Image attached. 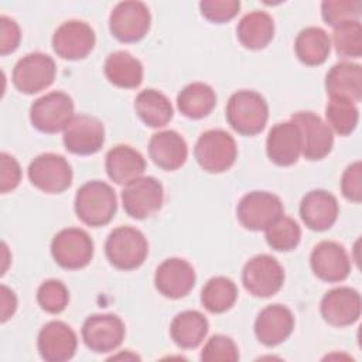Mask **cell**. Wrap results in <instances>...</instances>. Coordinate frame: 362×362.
<instances>
[{
    "label": "cell",
    "instance_id": "cell-1",
    "mask_svg": "<svg viewBox=\"0 0 362 362\" xmlns=\"http://www.w3.org/2000/svg\"><path fill=\"white\" fill-rule=\"evenodd\" d=\"M74 208L76 216L85 225L99 228L113 219L117 211V198L109 184L93 180L85 182L76 191Z\"/></svg>",
    "mask_w": 362,
    "mask_h": 362
},
{
    "label": "cell",
    "instance_id": "cell-2",
    "mask_svg": "<svg viewBox=\"0 0 362 362\" xmlns=\"http://www.w3.org/2000/svg\"><path fill=\"white\" fill-rule=\"evenodd\" d=\"M269 119V106L264 98L249 89L235 92L226 105V120L242 136L260 133Z\"/></svg>",
    "mask_w": 362,
    "mask_h": 362
},
{
    "label": "cell",
    "instance_id": "cell-3",
    "mask_svg": "<svg viewBox=\"0 0 362 362\" xmlns=\"http://www.w3.org/2000/svg\"><path fill=\"white\" fill-rule=\"evenodd\" d=\"M105 253L109 263L116 269L134 270L144 263L148 255V243L139 229L119 226L109 233L105 242Z\"/></svg>",
    "mask_w": 362,
    "mask_h": 362
},
{
    "label": "cell",
    "instance_id": "cell-4",
    "mask_svg": "<svg viewBox=\"0 0 362 362\" xmlns=\"http://www.w3.org/2000/svg\"><path fill=\"white\" fill-rule=\"evenodd\" d=\"M194 156L202 170L212 174H219L229 170L235 164L238 157L236 141L225 130H206L198 137Z\"/></svg>",
    "mask_w": 362,
    "mask_h": 362
},
{
    "label": "cell",
    "instance_id": "cell-5",
    "mask_svg": "<svg viewBox=\"0 0 362 362\" xmlns=\"http://www.w3.org/2000/svg\"><path fill=\"white\" fill-rule=\"evenodd\" d=\"M74 116V102L68 93L61 90L38 98L30 107L31 124L42 133L64 132Z\"/></svg>",
    "mask_w": 362,
    "mask_h": 362
},
{
    "label": "cell",
    "instance_id": "cell-6",
    "mask_svg": "<svg viewBox=\"0 0 362 362\" xmlns=\"http://www.w3.org/2000/svg\"><path fill=\"white\" fill-rule=\"evenodd\" d=\"M54 59L42 52H30L17 61L13 69V85L25 95H34L47 89L55 79Z\"/></svg>",
    "mask_w": 362,
    "mask_h": 362
},
{
    "label": "cell",
    "instance_id": "cell-7",
    "mask_svg": "<svg viewBox=\"0 0 362 362\" xmlns=\"http://www.w3.org/2000/svg\"><path fill=\"white\" fill-rule=\"evenodd\" d=\"M51 255L61 267L78 270L90 263L93 257V240L83 229L65 228L54 236Z\"/></svg>",
    "mask_w": 362,
    "mask_h": 362
},
{
    "label": "cell",
    "instance_id": "cell-8",
    "mask_svg": "<svg viewBox=\"0 0 362 362\" xmlns=\"http://www.w3.org/2000/svg\"><path fill=\"white\" fill-rule=\"evenodd\" d=\"M28 180L47 194H61L72 184L71 164L59 154L44 153L37 156L28 165Z\"/></svg>",
    "mask_w": 362,
    "mask_h": 362
},
{
    "label": "cell",
    "instance_id": "cell-9",
    "mask_svg": "<svg viewBox=\"0 0 362 362\" xmlns=\"http://www.w3.org/2000/svg\"><path fill=\"white\" fill-rule=\"evenodd\" d=\"M280 198L267 191H252L243 195L236 208L240 225L249 230H264L283 215Z\"/></svg>",
    "mask_w": 362,
    "mask_h": 362
},
{
    "label": "cell",
    "instance_id": "cell-10",
    "mask_svg": "<svg viewBox=\"0 0 362 362\" xmlns=\"http://www.w3.org/2000/svg\"><path fill=\"white\" fill-rule=\"evenodd\" d=\"M242 281L252 296L266 298L283 287L284 270L273 256L257 255L243 266Z\"/></svg>",
    "mask_w": 362,
    "mask_h": 362
},
{
    "label": "cell",
    "instance_id": "cell-11",
    "mask_svg": "<svg viewBox=\"0 0 362 362\" xmlns=\"http://www.w3.org/2000/svg\"><path fill=\"white\" fill-rule=\"evenodd\" d=\"M164 189L154 177H139L127 182L122 191V204L126 214L134 219H146L160 211Z\"/></svg>",
    "mask_w": 362,
    "mask_h": 362
},
{
    "label": "cell",
    "instance_id": "cell-12",
    "mask_svg": "<svg viewBox=\"0 0 362 362\" xmlns=\"http://www.w3.org/2000/svg\"><path fill=\"white\" fill-rule=\"evenodd\" d=\"M151 16L141 1H122L115 6L109 17L112 35L122 42H137L150 30Z\"/></svg>",
    "mask_w": 362,
    "mask_h": 362
},
{
    "label": "cell",
    "instance_id": "cell-13",
    "mask_svg": "<svg viewBox=\"0 0 362 362\" xmlns=\"http://www.w3.org/2000/svg\"><path fill=\"white\" fill-rule=\"evenodd\" d=\"M301 134V154L311 161L327 157L334 146V132L318 115L297 112L291 116Z\"/></svg>",
    "mask_w": 362,
    "mask_h": 362
},
{
    "label": "cell",
    "instance_id": "cell-14",
    "mask_svg": "<svg viewBox=\"0 0 362 362\" xmlns=\"http://www.w3.org/2000/svg\"><path fill=\"white\" fill-rule=\"evenodd\" d=\"M95 31L81 20L62 23L52 35V48L58 57L68 61L86 58L95 47Z\"/></svg>",
    "mask_w": 362,
    "mask_h": 362
},
{
    "label": "cell",
    "instance_id": "cell-15",
    "mask_svg": "<svg viewBox=\"0 0 362 362\" xmlns=\"http://www.w3.org/2000/svg\"><path fill=\"white\" fill-rule=\"evenodd\" d=\"M82 339L93 352L115 351L124 339L126 328L115 314H93L82 325Z\"/></svg>",
    "mask_w": 362,
    "mask_h": 362
},
{
    "label": "cell",
    "instance_id": "cell-16",
    "mask_svg": "<svg viewBox=\"0 0 362 362\" xmlns=\"http://www.w3.org/2000/svg\"><path fill=\"white\" fill-rule=\"evenodd\" d=\"M62 141L65 148L72 154H95L105 143V127L93 116L78 115L64 129Z\"/></svg>",
    "mask_w": 362,
    "mask_h": 362
},
{
    "label": "cell",
    "instance_id": "cell-17",
    "mask_svg": "<svg viewBox=\"0 0 362 362\" xmlns=\"http://www.w3.org/2000/svg\"><path fill=\"white\" fill-rule=\"evenodd\" d=\"M310 264L314 274L327 283L342 281L351 272V260L346 250L332 240H322L314 246Z\"/></svg>",
    "mask_w": 362,
    "mask_h": 362
},
{
    "label": "cell",
    "instance_id": "cell-18",
    "mask_svg": "<svg viewBox=\"0 0 362 362\" xmlns=\"http://www.w3.org/2000/svg\"><path fill=\"white\" fill-rule=\"evenodd\" d=\"M78 338L75 331L62 321H49L38 332L37 348L47 362H65L75 355Z\"/></svg>",
    "mask_w": 362,
    "mask_h": 362
},
{
    "label": "cell",
    "instance_id": "cell-19",
    "mask_svg": "<svg viewBox=\"0 0 362 362\" xmlns=\"http://www.w3.org/2000/svg\"><path fill=\"white\" fill-rule=\"evenodd\" d=\"M361 294L351 287H337L325 293L320 311L322 318L334 327H348L361 317Z\"/></svg>",
    "mask_w": 362,
    "mask_h": 362
},
{
    "label": "cell",
    "instance_id": "cell-20",
    "mask_svg": "<svg viewBox=\"0 0 362 362\" xmlns=\"http://www.w3.org/2000/svg\"><path fill=\"white\" fill-rule=\"evenodd\" d=\"M195 270L184 259L170 257L164 260L156 270L154 284L156 288L167 298L185 297L195 286Z\"/></svg>",
    "mask_w": 362,
    "mask_h": 362
},
{
    "label": "cell",
    "instance_id": "cell-21",
    "mask_svg": "<svg viewBox=\"0 0 362 362\" xmlns=\"http://www.w3.org/2000/svg\"><path fill=\"white\" fill-rule=\"evenodd\" d=\"M266 153L276 165L296 164L301 156V134L297 124L291 120L274 124L266 139Z\"/></svg>",
    "mask_w": 362,
    "mask_h": 362
},
{
    "label": "cell",
    "instance_id": "cell-22",
    "mask_svg": "<svg viewBox=\"0 0 362 362\" xmlns=\"http://www.w3.org/2000/svg\"><path fill=\"white\" fill-rule=\"evenodd\" d=\"M294 329V315L283 304L264 307L256 317L255 335L260 344L276 346L284 342Z\"/></svg>",
    "mask_w": 362,
    "mask_h": 362
},
{
    "label": "cell",
    "instance_id": "cell-23",
    "mask_svg": "<svg viewBox=\"0 0 362 362\" xmlns=\"http://www.w3.org/2000/svg\"><path fill=\"white\" fill-rule=\"evenodd\" d=\"M339 214L337 198L325 189H314L304 195L300 204V216L307 228L322 232L329 229Z\"/></svg>",
    "mask_w": 362,
    "mask_h": 362
},
{
    "label": "cell",
    "instance_id": "cell-24",
    "mask_svg": "<svg viewBox=\"0 0 362 362\" xmlns=\"http://www.w3.org/2000/svg\"><path fill=\"white\" fill-rule=\"evenodd\" d=\"M148 156L156 165L165 171L178 170L188 157L184 137L174 130L154 133L148 141Z\"/></svg>",
    "mask_w": 362,
    "mask_h": 362
},
{
    "label": "cell",
    "instance_id": "cell-25",
    "mask_svg": "<svg viewBox=\"0 0 362 362\" xmlns=\"http://www.w3.org/2000/svg\"><path fill=\"white\" fill-rule=\"evenodd\" d=\"M325 89L329 98L346 99L354 103L362 99V66L354 62L335 64L325 76Z\"/></svg>",
    "mask_w": 362,
    "mask_h": 362
},
{
    "label": "cell",
    "instance_id": "cell-26",
    "mask_svg": "<svg viewBox=\"0 0 362 362\" xmlns=\"http://www.w3.org/2000/svg\"><path fill=\"white\" fill-rule=\"evenodd\" d=\"M105 168L107 177L113 182L119 185H126L127 182L143 175L146 170V160L133 147L119 144L107 151Z\"/></svg>",
    "mask_w": 362,
    "mask_h": 362
},
{
    "label": "cell",
    "instance_id": "cell-27",
    "mask_svg": "<svg viewBox=\"0 0 362 362\" xmlns=\"http://www.w3.org/2000/svg\"><path fill=\"white\" fill-rule=\"evenodd\" d=\"M209 329L206 317L197 310L177 314L170 325L173 341L182 349H194L202 344Z\"/></svg>",
    "mask_w": 362,
    "mask_h": 362
},
{
    "label": "cell",
    "instance_id": "cell-28",
    "mask_svg": "<svg viewBox=\"0 0 362 362\" xmlns=\"http://www.w3.org/2000/svg\"><path fill=\"white\" fill-rule=\"evenodd\" d=\"M236 34L245 48L262 49L274 37V21L266 11H250L238 23Z\"/></svg>",
    "mask_w": 362,
    "mask_h": 362
},
{
    "label": "cell",
    "instance_id": "cell-29",
    "mask_svg": "<svg viewBox=\"0 0 362 362\" xmlns=\"http://www.w3.org/2000/svg\"><path fill=\"white\" fill-rule=\"evenodd\" d=\"M103 69L109 82L117 88L134 89L143 82V65L127 51L109 54Z\"/></svg>",
    "mask_w": 362,
    "mask_h": 362
},
{
    "label": "cell",
    "instance_id": "cell-30",
    "mask_svg": "<svg viewBox=\"0 0 362 362\" xmlns=\"http://www.w3.org/2000/svg\"><path fill=\"white\" fill-rule=\"evenodd\" d=\"M134 110L148 127H164L173 119V105L168 98L156 90L144 89L134 99Z\"/></svg>",
    "mask_w": 362,
    "mask_h": 362
},
{
    "label": "cell",
    "instance_id": "cell-31",
    "mask_svg": "<svg viewBox=\"0 0 362 362\" xmlns=\"http://www.w3.org/2000/svg\"><path fill=\"white\" fill-rule=\"evenodd\" d=\"M215 105V90L204 82L188 83L177 96L178 110L188 119H202L208 116Z\"/></svg>",
    "mask_w": 362,
    "mask_h": 362
},
{
    "label": "cell",
    "instance_id": "cell-32",
    "mask_svg": "<svg viewBox=\"0 0 362 362\" xmlns=\"http://www.w3.org/2000/svg\"><path fill=\"white\" fill-rule=\"evenodd\" d=\"M294 49L297 58L303 64L317 66L327 61L331 51V40L325 30L320 27H307L298 33Z\"/></svg>",
    "mask_w": 362,
    "mask_h": 362
},
{
    "label": "cell",
    "instance_id": "cell-33",
    "mask_svg": "<svg viewBox=\"0 0 362 362\" xmlns=\"http://www.w3.org/2000/svg\"><path fill=\"white\" fill-rule=\"evenodd\" d=\"M236 284L223 276L209 279L201 291V303L204 308L212 314H222L230 310L236 303Z\"/></svg>",
    "mask_w": 362,
    "mask_h": 362
},
{
    "label": "cell",
    "instance_id": "cell-34",
    "mask_svg": "<svg viewBox=\"0 0 362 362\" xmlns=\"http://www.w3.org/2000/svg\"><path fill=\"white\" fill-rule=\"evenodd\" d=\"M327 124L339 136L351 134L359 120V110L356 103L346 99L329 98V102L325 107Z\"/></svg>",
    "mask_w": 362,
    "mask_h": 362
},
{
    "label": "cell",
    "instance_id": "cell-35",
    "mask_svg": "<svg viewBox=\"0 0 362 362\" xmlns=\"http://www.w3.org/2000/svg\"><path fill=\"white\" fill-rule=\"evenodd\" d=\"M267 245L279 252H288L297 247L301 239L298 223L288 216L281 215L270 226L264 229Z\"/></svg>",
    "mask_w": 362,
    "mask_h": 362
},
{
    "label": "cell",
    "instance_id": "cell-36",
    "mask_svg": "<svg viewBox=\"0 0 362 362\" xmlns=\"http://www.w3.org/2000/svg\"><path fill=\"white\" fill-rule=\"evenodd\" d=\"M332 42L335 51L342 58H359L362 55V25L359 20H352L334 27Z\"/></svg>",
    "mask_w": 362,
    "mask_h": 362
},
{
    "label": "cell",
    "instance_id": "cell-37",
    "mask_svg": "<svg viewBox=\"0 0 362 362\" xmlns=\"http://www.w3.org/2000/svg\"><path fill=\"white\" fill-rule=\"evenodd\" d=\"M361 11V0H325L321 3L322 20L331 27H337L346 21L359 20Z\"/></svg>",
    "mask_w": 362,
    "mask_h": 362
},
{
    "label": "cell",
    "instance_id": "cell-38",
    "mask_svg": "<svg viewBox=\"0 0 362 362\" xmlns=\"http://www.w3.org/2000/svg\"><path fill=\"white\" fill-rule=\"evenodd\" d=\"M37 301L44 311L49 314H59L68 305L69 291L62 281L49 279L38 287Z\"/></svg>",
    "mask_w": 362,
    "mask_h": 362
},
{
    "label": "cell",
    "instance_id": "cell-39",
    "mask_svg": "<svg viewBox=\"0 0 362 362\" xmlns=\"http://www.w3.org/2000/svg\"><path fill=\"white\" fill-rule=\"evenodd\" d=\"M201 359L204 362H236L239 359V349L232 338L218 334L206 341Z\"/></svg>",
    "mask_w": 362,
    "mask_h": 362
},
{
    "label": "cell",
    "instance_id": "cell-40",
    "mask_svg": "<svg viewBox=\"0 0 362 362\" xmlns=\"http://www.w3.org/2000/svg\"><path fill=\"white\" fill-rule=\"evenodd\" d=\"M240 8L238 0H204L199 3L202 17L211 23L222 24L232 20Z\"/></svg>",
    "mask_w": 362,
    "mask_h": 362
},
{
    "label": "cell",
    "instance_id": "cell-41",
    "mask_svg": "<svg viewBox=\"0 0 362 362\" xmlns=\"http://www.w3.org/2000/svg\"><path fill=\"white\" fill-rule=\"evenodd\" d=\"M341 191L342 195L355 204L362 201V164L355 161L349 164L341 178Z\"/></svg>",
    "mask_w": 362,
    "mask_h": 362
},
{
    "label": "cell",
    "instance_id": "cell-42",
    "mask_svg": "<svg viewBox=\"0 0 362 362\" xmlns=\"http://www.w3.org/2000/svg\"><path fill=\"white\" fill-rule=\"evenodd\" d=\"M21 181V168L18 161L8 153L0 154V192L7 194L18 187Z\"/></svg>",
    "mask_w": 362,
    "mask_h": 362
},
{
    "label": "cell",
    "instance_id": "cell-43",
    "mask_svg": "<svg viewBox=\"0 0 362 362\" xmlns=\"http://www.w3.org/2000/svg\"><path fill=\"white\" fill-rule=\"evenodd\" d=\"M20 40H21V31L18 24L7 16H1L0 17V54L4 57L7 54L14 52L20 45Z\"/></svg>",
    "mask_w": 362,
    "mask_h": 362
},
{
    "label": "cell",
    "instance_id": "cell-44",
    "mask_svg": "<svg viewBox=\"0 0 362 362\" xmlns=\"http://www.w3.org/2000/svg\"><path fill=\"white\" fill-rule=\"evenodd\" d=\"M0 320L1 322H6L17 310V297L14 291L4 284L0 287Z\"/></svg>",
    "mask_w": 362,
    "mask_h": 362
},
{
    "label": "cell",
    "instance_id": "cell-45",
    "mask_svg": "<svg viewBox=\"0 0 362 362\" xmlns=\"http://www.w3.org/2000/svg\"><path fill=\"white\" fill-rule=\"evenodd\" d=\"M1 247H3V269H1V274H4L6 273V269H7V262H8V249H7V245L3 242L1 243Z\"/></svg>",
    "mask_w": 362,
    "mask_h": 362
}]
</instances>
